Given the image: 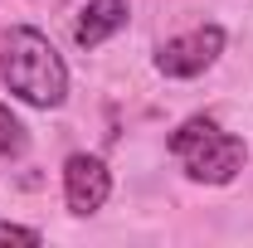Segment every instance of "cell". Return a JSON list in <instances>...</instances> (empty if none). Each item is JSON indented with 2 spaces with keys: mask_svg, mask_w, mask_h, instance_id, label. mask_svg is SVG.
I'll use <instances>...</instances> for the list:
<instances>
[{
  "mask_svg": "<svg viewBox=\"0 0 253 248\" xmlns=\"http://www.w3.org/2000/svg\"><path fill=\"white\" fill-rule=\"evenodd\" d=\"M244 141L229 136V131H210L200 146H190L180 161H185V175L200 180V185H229L239 170H244Z\"/></svg>",
  "mask_w": 253,
  "mask_h": 248,
  "instance_id": "cell-3",
  "label": "cell"
},
{
  "mask_svg": "<svg viewBox=\"0 0 253 248\" xmlns=\"http://www.w3.org/2000/svg\"><path fill=\"white\" fill-rule=\"evenodd\" d=\"M219 54H224V30L219 25H200V30L180 34V39H166L156 49V68L166 78H200Z\"/></svg>",
  "mask_w": 253,
  "mask_h": 248,
  "instance_id": "cell-2",
  "label": "cell"
},
{
  "mask_svg": "<svg viewBox=\"0 0 253 248\" xmlns=\"http://www.w3.org/2000/svg\"><path fill=\"white\" fill-rule=\"evenodd\" d=\"M126 15H131V5H126V0H88V5H83V15H78V25H73L78 49H97L102 39H112V34L126 25Z\"/></svg>",
  "mask_w": 253,
  "mask_h": 248,
  "instance_id": "cell-5",
  "label": "cell"
},
{
  "mask_svg": "<svg viewBox=\"0 0 253 248\" xmlns=\"http://www.w3.org/2000/svg\"><path fill=\"white\" fill-rule=\"evenodd\" d=\"M25 151H30V131H25V122H20L10 107H0V156H5V161H20Z\"/></svg>",
  "mask_w": 253,
  "mask_h": 248,
  "instance_id": "cell-6",
  "label": "cell"
},
{
  "mask_svg": "<svg viewBox=\"0 0 253 248\" xmlns=\"http://www.w3.org/2000/svg\"><path fill=\"white\" fill-rule=\"evenodd\" d=\"M44 234L39 229H25V224H5L0 219V244H39Z\"/></svg>",
  "mask_w": 253,
  "mask_h": 248,
  "instance_id": "cell-8",
  "label": "cell"
},
{
  "mask_svg": "<svg viewBox=\"0 0 253 248\" xmlns=\"http://www.w3.org/2000/svg\"><path fill=\"white\" fill-rule=\"evenodd\" d=\"M0 78L30 107H59L68 97V68H63L59 49L49 44V34L30 30V25H15L0 39Z\"/></svg>",
  "mask_w": 253,
  "mask_h": 248,
  "instance_id": "cell-1",
  "label": "cell"
},
{
  "mask_svg": "<svg viewBox=\"0 0 253 248\" xmlns=\"http://www.w3.org/2000/svg\"><path fill=\"white\" fill-rule=\"evenodd\" d=\"M63 195H68V209L73 214H97L112 195V175L97 156H68L63 161Z\"/></svg>",
  "mask_w": 253,
  "mask_h": 248,
  "instance_id": "cell-4",
  "label": "cell"
},
{
  "mask_svg": "<svg viewBox=\"0 0 253 248\" xmlns=\"http://www.w3.org/2000/svg\"><path fill=\"white\" fill-rule=\"evenodd\" d=\"M210 131H219V122H214V117H190V122H180V131L170 136V151H175V156H185L190 146H200Z\"/></svg>",
  "mask_w": 253,
  "mask_h": 248,
  "instance_id": "cell-7",
  "label": "cell"
}]
</instances>
